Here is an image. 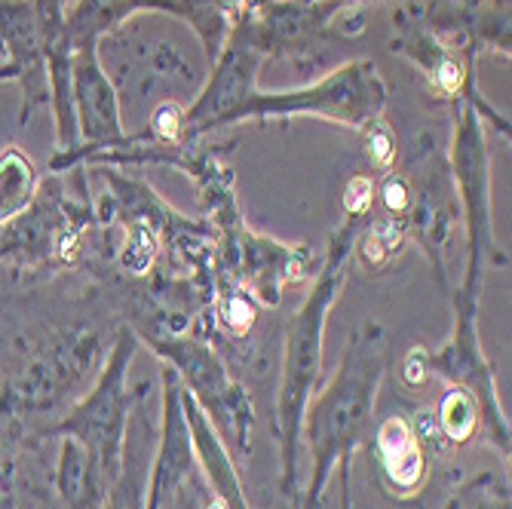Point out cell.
I'll use <instances>...</instances> for the list:
<instances>
[{
    "mask_svg": "<svg viewBox=\"0 0 512 509\" xmlns=\"http://www.w3.org/2000/svg\"><path fill=\"white\" fill-rule=\"evenodd\" d=\"M178 497H181V509H194V500H191V494H188V485H184V488L178 491Z\"/></svg>",
    "mask_w": 512,
    "mask_h": 509,
    "instance_id": "f546056e",
    "label": "cell"
},
{
    "mask_svg": "<svg viewBox=\"0 0 512 509\" xmlns=\"http://www.w3.org/2000/svg\"><path fill=\"white\" fill-rule=\"evenodd\" d=\"M368 218L347 215L344 224L332 234L329 249L322 255L316 280L310 286L307 301L298 307L286 329L283 350V375H279L276 393V439L279 460H283V482L279 491L286 494L292 509H304L301 485H298V457H301V421L307 402L313 399L322 378V344H325V322L335 310L341 289L350 276V261L356 255V240Z\"/></svg>",
    "mask_w": 512,
    "mask_h": 509,
    "instance_id": "7a4b0ae2",
    "label": "cell"
},
{
    "mask_svg": "<svg viewBox=\"0 0 512 509\" xmlns=\"http://www.w3.org/2000/svg\"><path fill=\"white\" fill-rule=\"evenodd\" d=\"M375 184L378 178H371V175H353L344 191V212L362 215V218L375 212Z\"/></svg>",
    "mask_w": 512,
    "mask_h": 509,
    "instance_id": "83f0119b",
    "label": "cell"
},
{
    "mask_svg": "<svg viewBox=\"0 0 512 509\" xmlns=\"http://www.w3.org/2000/svg\"><path fill=\"white\" fill-rule=\"evenodd\" d=\"M215 227V270L246 286L261 307H279L289 286L304 283L310 249L252 230L240 209L209 221Z\"/></svg>",
    "mask_w": 512,
    "mask_h": 509,
    "instance_id": "9c48e42d",
    "label": "cell"
},
{
    "mask_svg": "<svg viewBox=\"0 0 512 509\" xmlns=\"http://www.w3.org/2000/svg\"><path fill=\"white\" fill-rule=\"evenodd\" d=\"M135 356H138V338L129 326H120L92 390L80 402H74V408L65 418L34 430L37 439H77L99 464L108 485L114 482L120 467V448H123L129 414L151 393V381H142V387L129 390L126 378Z\"/></svg>",
    "mask_w": 512,
    "mask_h": 509,
    "instance_id": "5b68a950",
    "label": "cell"
},
{
    "mask_svg": "<svg viewBox=\"0 0 512 509\" xmlns=\"http://www.w3.org/2000/svg\"><path fill=\"white\" fill-rule=\"evenodd\" d=\"M138 344H145L166 368L178 375L181 387L200 405V411L212 421L230 454L243 460L252 457L255 436V405L249 390L230 375L227 362L218 347L197 332H160V329H132Z\"/></svg>",
    "mask_w": 512,
    "mask_h": 509,
    "instance_id": "277c9868",
    "label": "cell"
},
{
    "mask_svg": "<svg viewBox=\"0 0 512 509\" xmlns=\"http://www.w3.org/2000/svg\"><path fill=\"white\" fill-rule=\"evenodd\" d=\"M408 178V212L402 218L405 234L414 246H421L427 261L433 264L436 283L448 295V270H445V252L454 240V230L460 224V206L451 184L448 160L436 151V145L427 142V148L417 154L411 169H405Z\"/></svg>",
    "mask_w": 512,
    "mask_h": 509,
    "instance_id": "8fae6325",
    "label": "cell"
},
{
    "mask_svg": "<svg viewBox=\"0 0 512 509\" xmlns=\"http://www.w3.org/2000/svg\"><path fill=\"white\" fill-rule=\"evenodd\" d=\"M0 50L10 59L7 65L13 71V80H19L22 86L19 126H25L40 108V102H50L43 37L34 0H0Z\"/></svg>",
    "mask_w": 512,
    "mask_h": 509,
    "instance_id": "2e32d148",
    "label": "cell"
},
{
    "mask_svg": "<svg viewBox=\"0 0 512 509\" xmlns=\"http://www.w3.org/2000/svg\"><path fill=\"white\" fill-rule=\"evenodd\" d=\"M0 261H4V252H0Z\"/></svg>",
    "mask_w": 512,
    "mask_h": 509,
    "instance_id": "836d02e7",
    "label": "cell"
},
{
    "mask_svg": "<svg viewBox=\"0 0 512 509\" xmlns=\"http://www.w3.org/2000/svg\"><path fill=\"white\" fill-rule=\"evenodd\" d=\"M390 46H393V53H399L405 62H411L427 77V83L433 86L439 99L457 102V105H473L482 120L494 123V129L509 138V117L491 108V102L476 86V56L470 50H460V46H451L442 37H436L414 16L411 7H402L393 16Z\"/></svg>",
    "mask_w": 512,
    "mask_h": 509,
    "instance_id": "30bf717a",
    "label": "cell"
},
{
    "mask_svg": "<svg viewBox=\"0 0 512 509\" xmlns=\"http://www.w3.org/2000/svg\"><path fill=\"white\" fill-rule=\"evenodd\" d=\"M451 298V335L442 347L427 350L414 347L402 362V381L405 387H424L430 378L445 381L448 387H463L479 405L482 427L479 436L500 451L509 464L512 457V427L500 405L497 375L494 365L485 356L482 335H479V301L482 292L463 289L460 283L448 292Z\"/></svg>",
    "mask_w": 512,
    "mask_h": 509,
    "instance_id": "3957f363",
    "label": "cell"
},
{
    "mask_svg": "<svg viewBox=\"0 0 512 509\" xmlns=\"http://www.w3.org/2000/svg\"><path fill=\"white\" fill-rule=\"evenodd\" d=\"M433 421H436L442 445L445 448H460V445H470L473 439H479L482 414H479L476 399L467 390L448 387L439 408L433 411Z\"/></svg>",
    "mask_w": 512,
    "mask_h": 509,
    "instance_id": "603a6c76",
    "label": "cell"
},
{
    "mask_svg": "<svg viewBox=\"0 0 512 509\" xmlns=\"http://www.w3.org/2000/svg\"><path fill=\"white\" fill-rule=\"evenodd\" d=\"M215 71L197 102L191 108H184V123H188V142L203 138L206 132L218 129V123L237 111L246 99H252L258 92V77L264 56L249 37L246 25L240 19L230 22V34L221 46L218 59L212 62Z\"/></svg>",
    "mask_w": 512,
    "mask_h": 509,
    "instance_id": "5bb4252c",
    "label": "cell"
},
{
    "mask_svg": "<svg viewBox=\"0 0 512 509\" xmlns=\"http://www.w3.org/2000/svg\"><path fill=\"white\" fill-rule=\"evenodd\" d=\"M344 7H350V0H246L234 19L246 25L264 59L304 65L319 56Z\"/></svg>",
    "mask_w": 512,
    "mask_h": 509,
    "instance_id": "7c38bea8",
    "label": "cell"
},
{
    "mask_svg": "<svg viewBox=\"0 0 512 509\" xmlns=\"http://www.w3.org/2000/svg\"><path fill=\"white\" fill-rule=\"evenodd\" d=\"M448 509H512L509 485L497 482L491 473H476L451 494Z\"/></svg>",
    "mask_w": 512,
    "mask_h": 509,
    "instance_id": "d4e9b609",
    "label": "cell"
},
{
    "mask_svg": "<svg viewBox=\"0 0 512 509\" xmlns=\"http://www.w3.org/2000/svg\"><path fill=\"white\" fill-rule=\"evenodd\" d=\"M362 148H365V157L371 163V169L375 172H393L396 169V160H399V145H396V135L390 129V123L384 117L371 120L362 132Z\"/></svg>",
    "mask_w": 512,
    "mask_h": 509,
    "instance_id": "484cf974",
    "label": "cell"
},
{
    "mask_svg": "<svg viewBox=\"0 0 512 509\" xmlns=\"http://www.w3.org/2000/svg\"><path fill=\"white\" fill-rule=\"evenodd\" d=\"M37 197V172L22 148L0 154V227L22 215Z\"/></svg>",
    "mask_w": 512,
    "mask_h": 509,
    "instance_id": "7402d4cb",
    "label": "cell"
},
{
    "mask_svg": "<svg viewBox=\"0 0 512 509\" xmlns=\"http://www.w3.org/2000/svg\"><path fill=\"white\" fill-rule=\"evenodd\" d=\"M405 243H408V234H405V224L402 221L371 212L368 221H365V227H362L359 240H356L359 261H362L365 270L381 273V270H387L399 258V252L405 249Z\"/></svg>",
    "mask_w": 512,
    "mask_h": 509,
    "instance_id": "cb8c5ba5",
    "label": "cell"
},
{
    "mask_svg": "<svg viewBox=\"0 0 512 509\" xmlns=\"http://www.w3.org/2000/svg\"><path fill=\"white\" fill-rule=\"evenodd\" d=\"M387 368V332L381 322L368 319L350 332L332 381L307 402L301 421V445H307L310 454V485L301 494L304 509L322 506V497L329 491L335 473L341 482V506H353V454L368 436L375 399L387 378Z\"/></svg>",
    "mask_w": 512,
    "mask_h": 509,
    "instance_id": "6da1fadb",
    "label": "cell"
},
{
    "mask_svg": "<svg viewBox=\"0 0 512 509\" xmlns=\"http://www.w3.org/2000/svg\"><path fill=\"white\" fill-rule=\"evenodd\" d=\"M350 4H359V0H350Z\"/></svg>",
    "mask_w": 512,
    "mask_h": 509,
    "instance_id": "d6a6232c",
    "label": "cell"
},
{
    "mask_svg": "<svg viewBox=\"0 0 512 509\" xmlns=\"http://www.w3.org/2000/svg\"><path fill=\"white\" fill-rule=\"evenodd\" d=\"M71 99L80 129V148L71 154H56L50 160L53 172L80 169L83 157L92 151H102L123 138L120 102L111 77L99 62V40H80L74 43V62H71Z\"/></svg>",
    "mask_w": 512,
    "mask_h": 509,
    "instance_id": "4fadbf2b",
    "label": "cell"
},
{
    "mask_svg": "<svg viewBox=\"0 0 512 509\" xmlns=\"http://www.w3.org/2000/svg\"><path fill=\"white\" fill-rule=\"evenodd\" d=\"M111 341L96 322H77L56 332L31 362L0 384V414L16 421L40 418L62 408L74 390L105 362Z\"/></svg>",
    "mask_w": 512,
    "mask_h": 509,
    "instance_id": "52a82bcc",
    "label": "cell"
},
{
    "mask_svg": "<svg viewBox=\"0 0 512 509\" xmlns=\"http://www.w3.org/2000/svg\"><path fill=\"white\" fill-rule=\"evenodd\" d=\"M151 138L163 145H184L188 142V123H184V108L178 102H160L145 129Z\"/></svg>",
    "mask_w": 512,
    "mask_h": 509,
    "instance_id": "4316f807",
    "label": "cell"
},
{
    "mask_svg": "<svg viewBox=\"0 0 512 509\" xmlns=\"http://www.w3.org/2000/svg\"><path fill=\"white\" fill-rule=\"evenodd\" d=\"M371 457L384 491L396 500H411L421 494L430 476L433 454L417 436L414 424L405 414H390L375 427L371 436Z\"/></svg>",
    "mask_w": 512,
    "mask_h": 509,
    "instance_id": "e0dca14e",
    "label": "cell"
},
{
    "mask_svg": "<svg viewBox=\"0 0 512 509\" xmlns=\"http://www.w3.org/2000/svg\"><path fill=\"white\" fill-rule=\"evenodd\" d=\"M13 467L0 470V509H16V494H13Z\"/></svg>",
    "mask_w": 512,
    "mask_h": 509,
    "instance_id": "f1b7e54d",
    "label": "cell"
},
{
    "mask_svg": "<svg viewBox=\"0 0 512 509\" xmlns=\"http://www.w3.org/2000/svg\"><path fill=\"white\" fill-rule=\"evenodd\" d=\"M197 454L188 418H184V387L172 368H163V421L148 476L145 509H166V503L197 476Z\"/></svg>",
    "mask_w": 512,
    "mask_h": 509,
    "instance_id": "9a60e30c",
    "label": "cell"
},
{
    "mask_svg": "<svg viewBox=\"0 0 512 509\" xmlns=\"http://www.w3.org/2000/svg\"><path fill=\"white\" fill-rule=\"evenodd\" d=\"M56 491L68 509H102L108 482L92 460V454L77 439H62L59 467H56Z\"/></svg>",
    "mask_w": 512,
    "mask_h": 509,
    "instance_id": "ffe728a7",
    "label": "cell"
},
{
    "mask_svg": "<svg viewBox=\"0 0 512 509\" xmlns=\"http://www.w3.org/2000/svg\"><path fill=\"white\" fill-rule=\"evenodd\" d=\"M157 433H160V427H154V421H151L148 399H142L129 414L123 448H120V467H117L114 482L105 491L102 509H145Z\"/></svg>",
    "mask_w": 512,
    "mask_h": 509,
    "instance_id": "ac0fdd59",
    "label": "cell"
},
{
    "mask_svg": "<svg viewBox=\"0 0 512 509\" xmlns=\"http://www.w3.org/2000/svg\"><path fill=\"white\" fill-rule=\"evenodd\" d=\"M145 10H166V0H77L74 10L65 13L71 40H99L111 31H117L129 16Z\"/></svg>",
    "mask_w": 512,
    "mask_h": 509,
    "instance_id": "44dd1931",
    "label": "cell"
},
{
    "mask_svg": "<svg viewBox=\"0 0 512 509\" xmlns=\"http://www.w3.org/2000/svg\"><path fill=\"white\" fill-rule=\"evenodd\" d=\"M224 4L230 7V13H234V16H237V13H240V10L246 7V0H224Z\"/></svg>",
    "mask_w": 512,
    "mask_h": 509,
    "instance_id": "4dcf8cb0",
    "label": "cell"
},
{
    "mask_svg": "<svg viewBox=\"0 0 512 509\" xmlns=\"http://www.w3.org/2000/svg\"><path fill=\"white\" fill-rule=\"evenodd\" d=\"M451 184L460 206L463 240H467V267H463V289L482 292V270L488 264L509 267V255L497 243L494 209H491V160L485 142V120L473 105H457L454 138L448 151Z\"/></svg>",
    "mask_w": 512,
    "mask_h": 509,
    "instance_id": "ba28073f",
    "label": "cell"
},
{
    "mask_svg": "<svg viewBox=\"0 0 512 509\" xmlns=\"http://www.w3.org/2000/svg\"><path fill=\"white\" fill-rule=\"evenodd\" d=\"M4 80H13V71H10V65H0V83Z\"/></svg>",
    "mask_w": 512,
    "mask_h": 509,
    "instance_id": "1f68e13d",
    "label": "cell"
},
{
    "mask_svg": "<svg viewBox=\"0 0 512 509\" xmlns=\"http://www.w3.org/2000/svg\"><path fill=\"white\" fill-rule=\"evenodd\" d=\"M184 418H188V427H191L197 470H200L209 494L224 509H252L246 488L240 482L237 464H234V454H230V448L224 445V439L218 436L212 421L200 411V405L188 396V390H184Z\"/></svg>",
    "mask_w": 512,
    "mask_h": 509,
    "instance_id": "d6986e66",
    "label": "cell"
},
{
    "mask_svg": "<svg viewBox=\"0 0 512 509\" xmlns=\"http://www.w3.org/2000/svg\"><path fill=\"white\" fill-rule=\"evenodd\" d=\"M387 86L371 59H353L322 80L289 89V92H255L237 111H230L221 126H234L246 120H292V117H319L329 123H341L356 135L384 117Z\"/></svg>",
    "mask_w": 512,
    "mask_h": 509,
    "instance_id": "8992f818",
    "label": "cell"
}]
</instances>
